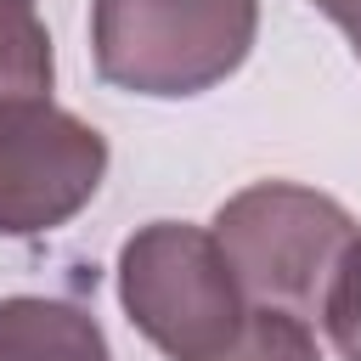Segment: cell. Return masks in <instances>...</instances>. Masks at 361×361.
Listing matches in <instances>:
<instances>
[{"mask_svg":"<svg viewBox=\"0 0 361 361\" xmlns=\"http://www.w3.org/2000/svg\"><path fill=\"white\" fill-rule=\"evenodd\" d=\"M259 34V0H90V56L113 90L180 102L226 85Z\"/></svg>","mask_w":361,"mask_h":361,"instance_id":"cell-1","label":"cell"},{"mask_svg":"<svg viewBox=\"0 0 361 361\" xmlns=\"http://www.w3.org/2000/svg\"><path fill=\"white\" fill-rule=\"evenodd\" d=\"M214 243L248 305L322 316L327 282L355 243V214L299 180H254L214 209Z\"/></svg>","mask_w":361,"mask_h":361,"instance_id":"cell-2","label":"cell"},{"mask_svg":"<svg viewBox=\"0 0 361 361\" xmlns=\"http://www.w3.org/2000/svg\"><path fill=\"white\" fill-rule=\"evenodd\" d=\"M118 305L130 327L147 344H158L169 361L214 355L248 310L214 231L186 226V220H147L124 237Z\"/></svg>","mask_w":361,"mask_h":361,"instance_id":"cell-3","label":"cell"},{"mask_svg":"<svg viewBox=\"0 0 361 361\" xmlns=\"http://www.w3.org/2000/svg\"><path fill=\"white\" fill-rule=\"evenodd\" d=\"M107 180V135L51 96L0 102V237L68 226Z\"/></svg>","mask_w":361,"mask_h":361,"instance_id":"cell-4","label":"cell"},{"mask_svg":"<svg viewBox=\"0 0 361 361\" xmlns=\"http://www.w3.org/2000/svg\"><path fill=\"white\" fill-rule=\"evenodd\" d=\"M0 361H113L102 322L73 299H0Z\"/></svg>","mask_w":361,"mask_h":361,"instance_id":"cell-5","label":"cell"},{"mask_svg":"<svg viewBox=\"0 0 361 361\" xmlns=\"http://www.w3.org/2000/svg\"><path fill=\"white\" fill-rule=\"evenodd\" d=\"M56 62H51V28L34 6L0 0V102L51 96Z\"/></svg>","mask_w":361,"mask_h":361,"instance_id":"cell-6","label":"cell"},{"mask_svg":"<svg viewBox=\"0 0 361 361\" xmlns=\"http://www.w3.org/2000/svg\"><path fill=\"white\" fill-rule=\"evenodd\" d=\"M203 361H322V350H316V333H310L305 316H288V310H271V305H248L237 333Z\"/></svg>","mask_w":361,"mask_h":361,"instance_id":"cell-7","label":"cell"},{"mask_svg":"<svg viewBox=\"0 0 361 361\" xmlns=\"http://www.w3.org/2000/svg\"><path fill=\"white\" fill-rule=\"evenodd\" d=\"M322 322H327V338L344 361H361V231L355 243L344 248L333 282H327V299H322Z\"/></svg>","mask_w":361,"mask_h":361,"instance_id":"cell-8","label":"cell"},{"mask_svg":"<svg viewBox=\"0 0 361 361\" xmlns=\"http://www.w3.org/2000/svg\"><path fill=\"white\" fill-rule=\"evenodd\" d=\"M310 6H316V11L327 17V23H338L350 45L361 39V0H310Z\"/></svg>","mask_w":361,"mask_h":361,"instance_id":"cell-9","label":"cell"},{"mask_svg":"<svg viewBox=\"0 0 361 361\" xmlns=\"http://www.w3.org/2000/svg\"><path fill=\"white\" fill-rule=\"evenodd\" d=\"M350 51H355V56H361V39H355V45H350Z\"/></svg>","mask_w":361,"mask_h":361,"instance_id":"cell-10","label":"cell"},{"mask_svg":"<svg viewBox=\"0 0 361 361\" xmlns=\"http://www.w3.org/2000/svg\"><path fill=\"white\" fill-rule=\"evenodd\" d=\"M23 6H34V0H23Z\"/></svg>","mask_w":361,"mask_h":361,"instance_id":"cell-11","label":"cell"}]
</instances>
